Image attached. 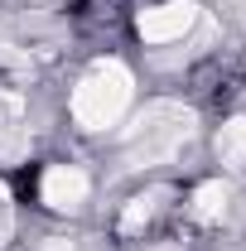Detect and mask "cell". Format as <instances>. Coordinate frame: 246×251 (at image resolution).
I'll list each match as a JSON object with an SVG mask.
<instances>
[{"mask_svg": "<svg viewBox=\"0 0 246 251\" xmlns=\"http://www.w3.org/2000/svg\"><path fill=\"white\" fill-rule=\"evenodd\" d=\"M73 121L82 130H106L121 121V111L130 106V73L121 63H97L92 73L73 87Z\"/></svg>", "mask_w": 246, "mask_h": 251, "instance_id": "2", "label": "cell"}, {"mask_svg": "<svg viewBox=\"0 0 246 251\" xmlns=\"http://www.w3.org/2000/svg\"><path fill=\"white\" fill-rule=\"evenodd\" d=\"M150 218H154V198H135V203L125 208V218H121V232H140Z\"/></svg>", "mask_w": 246, "mask_h": 251, "instance_id": "8", "label": "cell"}, {"mask_svg": "<svg viewBox=\"0 0 246 251\" xmlns=\"http://www.w3.org/2000/svg\"><path fill=\"white\" fill-rule=\"evenodd\" d=\"M29 155V126L20 121H0V164H15V159Z\"/></svg>", "mask_w": 246, "mask_h": 251, "instance_id": "7", "label": "cell"}, {"mask_svg": "<svg viewBox=\"0 0 246 251\" xmlns=\"http://www.w3.org/2000/svg\"><path fill=\"white\" fill-rule=\"evenodd\" d=\"M10 227H15V218H10V208H0V247H5V237H10Z\"/></svg>", "mask_w": 246, "mask_h": 251, "instance_id": "9", "label": "cell"}, {"mask_svg": "<svg viewBox=\"0 0 246 251\" xmlns=\"http://www.w3.org/2000/svg\"><path fill=\"white\" fill-rule=\"evenodd\" d=\"M227 198H232V188L222 184V179H213V184H203L198 193H193V208H188V213H193L198 222H217L222 213H227Z\"/></svg>", "mask_w": 246, "mask_h": 251, "instance_id": "5", "label": "cell"}, {"mask_svg": "<svg viewBox=\"0 0 246 251\" xmlns=\"http://www.w3.org/2000/svg\"><path fill=\"white\" fill-rule=\"evenodd\" d=\"M217 159L227 169H246V121H227L217 130Z\"/></svg>", "mask_w": 246, "mask_h": 251, "instance_id": "6", "label": "cell"}, {"mask_svg": "<svg viewBox=\"0 0 246 251\" xmlns=\"http://www.w3.org/2000/svg\"><path fill=\"white\" fill-rule=\"evenodd\" d=\"M193 20H198V5H188V0H169V5L140 10L135 34H140L145 44H174V39H184V34L193 29Z\"/></svg>", "mask_w": 246, "mask_h": 251, "instance_id": "3", "label": "cell"}, {"mask_svg": "<svg viewBox=\"0 0 246 251\" xmlns=\"http://www.w3.org/2000/svg\"><path fill=\"white\" fill-rule=\"evenodd\" d=\"M193 135V111L179 106V101H150L135 126L125 130L121 150L130 164H164L184 150V140Z\"/></svg>", "mask_w": 246, "mask_h": 251, "instance_id": "1", "label": "cell"}, {"mask_svg": "<svg viewBox=\"0 0 246 251\" xmlns=\"http://www.w3.org/2000/svg\"><path fill=\"white\" fill-rule=\"evenodd\" d=\"M44 203L49 208H58V213H73V208H82L87 203V193H92V179L77 169V164H53L49 174H44Z\"/></svg>", "mask_w": 246, "mask_h": 251, "instance_id": "4", "label": "cell"}]
</instances>
